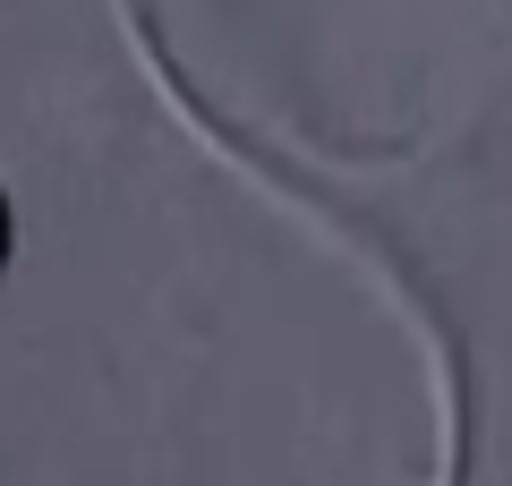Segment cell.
Returning a JSON list of instances; mask_svg holds the SVG:
<instances>
[{"label": "cell", "mask_w": 512, "mask_h": 486, "mask_svg": "<svg viewBox=\"0 0 512 486\" xmlns=\"http://www.w3.org/2000/svg\"><path fill=\"white\" fill-rule=\"evenodd\" d=\"M376 273L402 290L393 307L419 324L427 342H436V359H444V367H436V384H444V478H436V486H470V367H461V342L444 333V324H427V299L410 290V273H402V265H376Z\"/></svg>", "instance_id": "1"}, {"label": "cell", "mask_w": 512, "mask_h": 486, "mask_svg": "<svg viewBox=\"0 0 512 486\" xmlns=\"http://www.w3.org/2000/svg\"><path fill=\"white\" fill-rule=\"evenodd\" d=\"M18 265V197H9V188H0V273Z\"/></svg>", "instance_id": "2"}]
</instances>
